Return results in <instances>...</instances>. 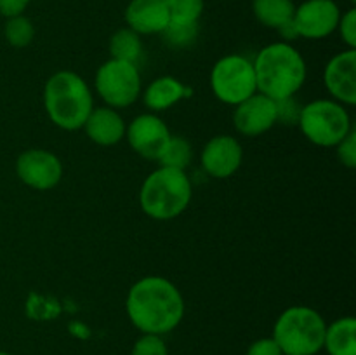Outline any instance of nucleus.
Returning a JSON list of instances; mask_svg holds the SVG:
<instances>
[{"mask_svg": "<svg viewBox=\"0 0 356 355\" xmlns=\"http://www.w3.org/2000/svg\"><path fill=\"white\" fill-rule=\"evenodd\" d=\"M17 178L33 190L45 191L54 188L63 178V164L47 150H26L16 160Z\"/></svg>", "mask_w": 356, "mask_h": 355, "instance_id": "9d476101", "label": "nucleus"}, {"mask_svg": "<svg viewBox=\"0 0 356 355\" xmlns=\"http://www.w3.org/2000/svg\"><path fill=\"white\" fill-rule=\"evenodd\" d=\"M243 150L238 139L233 136H214L202 152V166L212 178L225 180L233 176L242 166Z\"/></svg>", "mask_w": 356, "mask_h": 355, "instance_id": "4468645a", "label": "nucleus"}, {"mask_svg": "<svg viewBox=\"0 0 356 355\" xmlns=\"http://www.w3.org/2000/svg\"><path fill=\"white\" fill-rule=\"evenodd\" d=\"M298 125L313 145L337 146L353 127L344 104L334 100H316L301 108Z\"/></svg>", "mask_w": 356, "mask_h": 355, "instance_id": "423d86ee", "label": "nucleus"}, {"mask_svg": "<svg viewBox=\"0 0 356 355\" xmlns=\"http://www.w3.org/2000/svg\"><path fill=\"white\" fill-rule=\"evenodd\" d=\"M127 28L138 35L162 33L169 24V10L163 0H131L125 9Z\"/></svg>", "mask_w": 356, "mask_h": 355, "instance_id": "2eb2a0df", "label": "nucleus"}, {"mask_svg": "<svg viewBox=\"0 0 356 355\" xmlns=\"http://www.w3.org/2000/svg\"><path fill=\"white\" fill-rule=\"evenodd\" d=\"M301 108L302 106H299V104L296 103L294 96L277 101V122L298 124L299 115H301Z\"/></svg>", "mask_w": 356, "mask_h": 355, "instance_id": "cd10ccee", "label": "nucleus"}, {"mask_svg": "<svg viewBox=\"0 0 356 355\" xmlns=\"http://www.w3.org/2000/svg\"><path fill=\"white\" fill-rule=\"evenodd\" d=\"M252 10L261 24L280 30L285 24L292 23L296 6L292 0H254Z\"/></svg>", "mask_w": 356, "mask_h": 355, "instance_id": "6ab92c4d", "label": "nucleus"}, {"mask_svg": "<svg viewBox=\"0 0 356 355\" xmlns=\"http://www.w3.org/2000/svg\"><path fill=\"white\" fill-rule=\"evenodd\" d=\"M245 355H284V352L273 338H259L250 345Z\"/></svg>", "mask_w": 356, "mask_h": 355, "instance_id": "c85d7f7f", "label": "nucleus"}, {"mask_svg": "<svg viewBox=\"0 0 356 355\" xmlns=\"http://www.w3.org/2000/svg\"><path fill=\"white\" fill-rule=\"evenodd\" d=\"M191 202V183L184 171L159 167L143 181L139 205L152 219L169 221L186 211Z\"/></svg>", "mask_w": 356, "mask_h": 355, "instance_id": "20e7f679", "label": "nucleus"}, {"mask_svg": "<svg viewBox=\"0 0 356 355\" xmlns=\"http://www.w3.org/2000/svg\"><path fill=\"white\" fill-rule=\"evenodd\" d=\"M323 84L334 101L353 106L356 103V49L339 52L327 63Z\"/></svg>", "mask_w": 356, "mask_h": 355, "instance_id": "ddd939ff", "label": "nucleus"}, {"mask_svg": "<svg viewBox=\"0 0 356 355\" xmlns=\"http://www.w3.org/2000/svg\"><path fill=\"white\" fill-rule=\"evenodd\" d=\"M125 138L138 155L159 160L163 146L169 141L170 132L159 115L143 113L125 127Z\"/></svg>", "mask_w": 356, "mask_h": 355, "instance_id": "9b49d317", "label": "nucleus"}, {"mask_svg": "<svg viewBox=\"0 0 356 355\" xmlns=\"http://www.w3.org/2000/svg\"><path fill=\"white\" fill-rule=\"evenodd\" d=\"M252 65L257 93L273 101L292 97L306 80L305 58L287 42H275L263 47Z\"/></svg>", "mask_w": 356, "mask_h": 355, "instance_id": "f03ea898", "label": "nucleus"}, {"mask_svg": "<svg viewBox=\"0 0 356 355\" xmlns=\"http://www.w3.org/2000/svg\"><path fill=\"white\" fill-rule=\"evenodd\" d=\"M0 355H13V354H9V352H0Z\"/></svg>", "mask_w": 356, "mask_h": 355, "instance_id": "7c9ffc66", "label": "nucleus"}, {"mask_svg": "<svg viewBox=\"0 0 356 355\" xmlns=\"http://www.w3.org/2000/svg\"><path fill=\"white\" fill-rule=\"evenodd\" d=\"M163 38L172 47H188L193 44L198 35V23L183 24V23H169L165 30L162 31Z\"/></svg>", "mask_w": 356, "mask_h": 355, "instance_id": "b1692460", "label": "nucleus"}, {"mask_svg": "<svg viewBox=\"0 0 356 355\" xmlns=\"http://www.w3.org/2000/svg\"><path fill=\"white\" fill-rule=\"evenodd\" d=\"M325 329V320L315 308L296 305L278 315L271 338L284 355H316L323 348Z\"/></svg>", "mask_w": 356, "mask_h": 355, "instance_id": "39448f33", "label": "nucleus"}, {"mask_svg": "<svg viewBox=\"0 0 356 355\" xmlns=\"http://www.w3.org/2000/svg\"><path fill=\"white\" fill-rule=\"evenodd\" d=\"M169 10V23L195 24L204 13V0H163Z\"/></svg>", "mask_w": 356, "mask_h": 355, "instance_id": "4be33fe9", "label": "nucleus"}, {"mask_svg": "<svg viewBox=\"0 0 356 355\" xmlns=\"http://www.w3.org/2000/svg\"><path fill=\"white\" fill-rule=\"evenodd\" d=\"M3 35H6V40L13 47H26L33 40L35 26L28 17L19 14V16L7 17V23L3 26Z\"/></svg>", "mask_w": 356, "mask_h": 355, "instance_id": "5701e85b", "label": "nucleus"}, {"mask_svg": "<svg viewBox=\"0 0 356 355\" xmlns=\"http://www.w3.org/2000/svg\"><path fill=\"white\" fill-rule=\"evenodd\" d=\"M337 148V159L341 160L343 166L348 169H355L356 167V131L351 129L350 134L336 146Z\"/></svg>", "mask_w": 356, "mask_h": 355, "instance_id": "a878e982", "label": "nucleus"}, {"mask_svg": "<svg viewBox=\"0 0 356 355\" xmlns=\"http://www.w3.org/2000/svg\"><path fill=\"white\" fill-rule=\"evenodd\" d=\"M92 104V93L79 73L58 72L45 82L44 106L47 117L65 131L82 129Z\"/></svg>", "mask_w": 356, "mask_h": 355, "instance_id": "7ed1b4c3", "label": "nucleus"}, {"mask_svg": "<svg viewBox=\"0 0 356 355\" xmlns=\"http://www.w3.org/2000/svg\"><path fill=\"white\" fill-rule=\"evenodd\" d=\"M323 348L329 355H356V320L341 317L327 326Z\"/></svg>", "mask_w": 356, "mask_h": 355, "instance_id": "a211bd4d", "label": "nucleus"}, {"mask_svg": "<svg viewBox=\"0 0 356 355\" xmlns=\"http://www.w3.org/2000/svg\"><path fill=\"white\" fill-rule=\"evenodd\" d=\"M191 87L184 86L176 77H159L145 90V104L153 111L169 110L172 104L191 96Z\"/></svg>", "mask_w": 356, "mask_h": 355, "instance_id": "f3484780", "label": "nucleus"}, {"mask_svg": "<svg viewBox=\"0 0 356 355\" xmlns=\"http://www.w3.org/2000/svg\"><path fill=\"white\" fill-rule=\"evenodd\" d=\"M125 122L115 108H92L83 129L90 141L101 146H113L125 138Z\"/></svg>", "mask_w": 356, "mask_h": 355, "instance_id": "dca6fc26", "label": "nucleus"}, {"mask_svg": "<svg viewBox=\"0 0 356 355\" xmlns=\"http://www.w3.org/2000/svg\"><path fill=\"white\" fill-rule=\"evenodd\" d=\"M211 87L214 96L226 104H240L257 93L256 73L250 59L229 54L219 59L211 72Z\"/></svg>", "mask_w": 356, "mask_h": 355, "instance_id": "0eeeda50", "label": "nucleus"}, {"mask_svg": "<svg viewBox=\"0 0 356 355\" xmlns=\"http://www.w3.org/2000/svg\"><path fill=\"white\" fill-rule=\"evenodd\" d=\"M233 122L240 134L256 138L264 134L277 124V101L264 94L256 93L240 104L233 111Z\"/></svg>", "mask_w": 356, "mask_h": 355, "instance_id": "f8f14e48", "label": "nucleus"}, {"mask_svg": "<svg viewBox=\"0 0 356 355\" xmlns=\"http://www.w3.org/2000/svg\"><path fill=\"white\" fill-rule=\"evenodd\" d=\"M129 320L143 334L170 333L184 317V299L179 289L160 275L139 278L125 299Z\"/></svg>", "mask_w": 356, "mask_h": 355, "instance_id": "f257e3e1", "label": "nucleus"}, {"mask_svg": "<svg viewBox=\"0 0 356 355\" xmlns=\"http://www.w3.org/2000/svg\"><path fill=\"white\" fill-rule=\"evenodd\" d=\"M96 93L110 108H127L141 94V75L134 63L110 59L96 73Z\"/></svg>", "mask_w": 356, "mask_h": 355, "instance_id": "6e6552de", "label": "nucleus"}, {"mask_svg": "<svg viewBox=\"0 0 356 355\" xmlns=\"http://www.w3.org/2000/svg\"><path fill=\"white\" fill-rule=\"evenodd\" d=\"M110 54L111 59H120V61L134 63L136 65V61L143 54L141 38L131 28L117 30L110 38Z\"/></svg>", "mask_w": 356, "mask_h": 355, "instance_id": "aec40b11", "label": "nucleus"}, {"mask_svg": "<svg viewBox=\"0 0 356 355\" xmlns=\"http://www.w3.org/2000/svg\"><path fill=\"white\" fill-rule=\"evenodd\" d=\"M341 10L334 0H306L296 7L292 24L298 37L318 40L337 30Z\"/></svg>", "mask_w": 356, "mask_h": 355, "instance_id": "1a4fd4ad", "label": "nucleus"}, {"mask_svg": "<svg viewBox=\"0 0 356 355\" xmlns=\"http://www.w3.org/2000/svg\"><path fill=\"white\" fill-rule=\"evenodd\" d=\"M191 160V145L181 136H170L159 157L160 167L184 171Z\"/></svg>", "mask_w": 356, "mask_h": 355, "instance_id": "412c9836", "label": "nucleus"}, {"mask_svg": "<svg viewBox=\"0 0 356 355\" xmlns=\"http://www.w3.org/2000/svg\"><path fill=\"white\" fill-rule=\"evenodd\" d=\"M131 355H169L165 341L156 334H143L132 347Z\"/></svg>", "mask_w": 356, "mask_h": 355, "instance_id": "393cba45", "label": "nucleus"}, {"mask_svg": "<svg viewBox=\"0 0 356 355\" xmlns=\"http://www.w3.org/2000/svg\"><path fill=\"white\" fill-rule=\"evenodd\" d=\"M341 38L350 49H356V10L350 9L346 14H341L339 24H337Z\"/></svg>", "mask_w": 356, "mask_h": 355, "instance_id": "bb28decb", "label": "nucleus"}, {"mask_svg": "<svg viewBox=\"0 0 356 355\" xmlns=\"http://www.w3.org/2000/svg\"><path fill=\"white\" fill-rule=\"evenodd\" d=\"M30 2L31 0H0V14L6 17L19 16Z\"/></svg>", "mask_w": 356, "mask_h": 355, "instance_id": "c756f323", "label": "nucleus"}]
</instances>
